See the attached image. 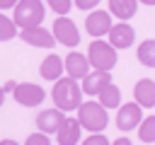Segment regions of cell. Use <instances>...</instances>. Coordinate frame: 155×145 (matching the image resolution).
<instances>
[{
  "label": "cell",
  "instance_id": "cell-6",
  "mask_svg": "<svg viewBox=\"0 0 155 145\" xmlns=\"http://www.w3.org/2000/svg\"><path fill=\"white\" fill-rule=\"evenodd\" d=\"M15 102H19L22 106H39L46 97L44 87L41 85H34V82H19L15 87Z\"/></svg>",
  "mask_w": 155,
  "mask_h": 145
},
{
  "label": "cell",
  "instance_id": "cell-8",
  "mask_svg": "<svg viewBox=\"0 0 155 145\" xmlns=\"http://www.w3.org/2000/svg\"><path fill=\"white\" fill-rule=\"evenodd\" d=\"M143 106L138 102H128L124 106H119V114H116V126L119 130H133L140 121H143Z\"/></svg>",
  "mask_w": 155,
  "mask_h": 145
},
{
  "label": "cell",
  "instance_id": "cell-21",
  "mask_svg": "<svg viewBox=\"0 0 155 145\" xmlns=\"http://www.w3.org/2000/svg\"><path fill=\"white\" fill-rule=\"evenodd\" d=\"M17 34V27H15V19L0 14V41H10L12 36Z\"/></svg>",
  "mask_w": 155,
  "mask_h": 145
},
{
  "label": "cell",
  "instance_id": "cell-2",
  "mask_svg": "<svg viewBox=\"0 0 155 145\" xmlns=\"http://www.w3.org/2000/svg\"><path fill=\"white\" fill-rule=\"evenodd\" d=\"M78 121L90 133H102L107 128V123H109L107 106H102L99 102H82L80 109H78Z\"/></svg>",
  "mask_w": 155,
  "mask_h": 145
},
{
  "label": "cell",
  "instance_id": "cell-15",
  "mask_svg": "<svg viewBox=\"0 0 155 145\" xmlns=\"http://www.w3.org/2000/svg\"><path fill=\"white\" fill-rule=\"evenodd\" d=\"M133 97H136V102H138L140 106L153 109V106H155V82L148 80V77L138 80L136 87H133Z\"/></svg>",
  "mask_w": 155,
  "mask_h": 145
},
{
  "label": "cell",
  "instance_id": "cell-18",
  "mask_svg": "<svg viewBox=\"0 0 155 145\" xmlns=\"http://www.w3.org/2000/svg\"><path fill=\"white\" fill-rule=\"evenodd\" d=\"M97 97H99V104H102V106H107V109H116L119 102H121V89H119L114 82H109Z\"/></svg>",
  "mask_w": 155,
  "mask_h": 145
},
{
  "label": "cell",
  "instance_id": "cell-25",
  "mask_svg": "<svg viewBox=\"0 0 155 145\" xmlns=\"http://www.w3.org/2000/svg\"><path fill=\"white\" fill-rule=\"evenodd\" d=\"M94 5H99V0H75V7L80 10H92Z\"/></svg>",
  "mask_w": 155,
  "mask_h": 145
},
{
  "label": "cell",
  "instance_id": "cell-3",
  "mask_svg": "<svg viewBox=\"0 0 155 145\" xmlns=\"http://www.w3.org/2000/svg\"><path fill=\"white\" fill-rule=\"evenodd\" d=\"M46 10H44V2L41 0H19L15 5V24L22 27V29H29V27H39L41 19H44Z\"/></svg>",
  "mask_w": 155,
  "mask_h": 145
},
{
  "label": "cell",
  "instance_id": "cell-23",
  "mask_svg": "<svg viewBox=\"0 0 155 145\" xmlns=\"http://www.w3.org/2000/svg\"><path fill=\"white\" fill-rule=\"evenodd\" d=\"M24 145H51V140H48V133H41L39 130V133H31Z\"/></svg>",
  "mask_w": 155,
  "mask_h": 145
},
{
  "label": "cell",
  "instance_id": "cell-16",
  "mask_svg": "<svg viewBox=\"0 0 155 145\" xmlns=\"http://www.w3.org/2000/svg\"><path fill=\"white\" fill-rule=\"evenodd\" d=\"M63 70H65V60H61L56 53L46 56V58L41 60V68H39V72H41L44 80H61Z\"/></svg>",
  "mask_w": 155,
  "mask_h": 145
},
{
  "label": "cell",
  "instance_id": "cell-5",
  "mask_svg": "<svg viewBox=\"0 0 155 145\" xmlns=\"http://www.w3.org/2000/svg\"><path fill=\"white\" fill-rule=\"evenodd\" d=\"M51 31H53L56 41L63 44V46H68V48H73V46L80 44V31H78V27H75V22L68 19L65 14L53 22V29H51Z\"/></svg>",
  "mask_w": 155,
  "mask_h": 145
},
{
  "label": "cell",
  "instance_id": "cell-7",
  "mask_svg": "<svg viewBox=\"0 0 155 145\" xmlns=\"http://www.w3.org/2000/svg\"><path fill=\"white\" fill-rule=\"evenodd\" d=\"M111 27H114V24H111V12H104V10H94V12H90L87 19H85V29H87V34L94 36V39L109 34Z\"/></svg>",
  "mask_w": 155,
  "mask_h": 145
},
{
  "label": "cell",
  "instance_id": "cell-22",
  "mask_svg": "<svg viewBox=\"0 0 155 145\" xmlns=\"http://www.w3.org/2000/svg\"><path fill=\"white\" fill-rule=\"evenodd\" d=\"M48 5H51V10L56 12V14H68V10L73 7V0H46Z\"/></svg>",
  "mask_w": 155,
  "mask_h": 145
},
{
  "label": "cell",
  "instance_id": "cell-14",
  "mask_svg": "<svg viewBox=\"0 0 155 145\" xmlns=\"http://www.w3.org/2000/svg\"><path fill=\"white\" fill-rule=\"evenodd\" d=\"M136 39V31L131 24H114L111 31H109V44L114 48H128Z\"/></svg>",
  "mask_w": 155,
  "mask_h": 145
},
{
  "label": "cell",
  "instance_id": "cell-31",
  "mask_svg": "<svg viewBox=\"0 0 155 145\" xmlns=\"http://www.w3.org/2000/svg\"><path fill=\"white\" fill-rule=\"evenodd\" d=\"M148 145H153V143H148Z\"/></svg>",
  "mask_w": 155,
  "mask_h": 145
},
{
  "label": "cell",
  "instance_id": "cell-13",
  "mask_svg": "<svg viewBox=\"0 0 155 145\" xmlns=\"http://www.w3.org/2000/svg\"><path fill=\"white\" fill-rule=\"evenodd\" d=\"M109 82H111V75H109L107 70H94V72H90V75L82 80V92L90 94V97H97Z\"/></svg>",
  "mask_w": 155,
  "mask_h": 145
},
{
  "label": "cell",
  "instance_id": "cell-17",
  "mask_svg": "<svg viewBox=\"0 0 155 145\" xmlns=\"http://www.w3.org/2000/svg\"><path fill=\"white\" fill-rule=\"evenodd\" d=\"M138 10V0H109V12L119 19H131Z\"/></svg>",
  "mask_w": 155,
  "mask_h": 145
},
{
  "label": "cell",
  "instance_id": "cell-24",
  "mask_svg": "<svg viewBox=\"0 0 155 145\" xmlns=\"http://www.w3.org/2000/svg\"><path fill=\"white\" fill-rule=\"evenodd\" d=\"M82 145H109V140H107L102 133H92L90 138H85V140H82Z\"/></svg>",
  "mask_w": 155,
  "mask_h": 145
},
{
  "label": "cell",
  "instance_id": "cell-30",
  "mask_svg": "<svg viewBox=\"0 0 155 145\" xmlns=\"http://www.w3.org/2000/svg\"><path fill=\"white\" fill-rule=\"evenodd\" d=\"M143 5H155V0H140Z\"/></svg>",
  "mask_w": 155,
  "mask_h": 145
},
{
  "label": "cell",
  "instance_id": "cell-27",
  "mask_svg": "<svg viewBox=\"0 0 155 145\" xmlns=\"http://www.w3.org/2000/svg\"><path fill=\"white\" fill-rule=\"evenodd\" d=\"M111 145H133V143H131L128 138H119V140H114Z\"/></svg>",
  "mask_w": 155,
  "mask_h": 145
},
{
  "label": "cell",
  "instance_id": "cell-4",
  "mask_svg": "<svg viewBox=\"0 0 155 145\" xmlns=\"http://www.w3.org/2000/svg\"><path fill=\"white\" fill-rule=\"evenodd\" d=\"M87 58L92 63L94 70H111L116 65V48L109 44V41H102V39H94L90 44V51H87Z\"/></svg>",
  "mask_w": 155,
  "mask_h": 145
},
{
  "label": "cell",
  "instance_id": "cell-11",
  "mask_svg": "<svg viewBox=\"0 0 155 145\" xmlns=\"http://www.w3.org/2000/svg\"><path fill=\"white\" fill-rule=\"evenodd\" d=\"M63 111L58 109V106H53V109H44L39 116H36V126H39V130L41 133H56L58 128H61V123H63Z\"/></svg>",
  "mask_w": 155,
  "mask_h": 145
},
{
  "label": "cell",
  "instance_id": "cell-28",
  "mask_svg": "<svg viewBox=\"0 0 155 145\" xmlns=\"http://www.w3.org/2000/svg\"><path fill=\"white\" fill-rule=\"evenodd\" d=\"M2 102H5V87H0V106H2Z\"/></svg>",
  "mask_w": 155,
  "mask_h": 145
},
{
  "label": "cell",
  "instance_id": "cell-1",
  "mask_svg": "<svg viewBox=\"0 0 155 145\" xmlns=\"http://www.w3.org/2000/svg\"><path fill=\"white\" fill-rule=\"evenodd\" d=\"M51 97L61 111H73V109H80V104H82V87L78 85L75 77L68 75V77L56 80Z\"/></svg>",
  "mask_w": 155,
  "mask_h": 145
},
{
  "label": "cell",
  "instance_id": "cell-26",
  "mask_svg": "<svg viewBox=\"0 0 155 145\" xmlns=\"http://www.w3.org/2000/svg\"><path fill=\"white\" fill-rule=\"evenodd\" d=\"M19 0H0V10H7V7H15Z\"/></svg>",
  "mask_w": 155,
  "mask_h": 145
},
{
  "label": "cell",
  "instance_id": "cell-12",
  "mask_svg": "<svg viewBox=\"0 0 155 145\" xmlns=\"http://www.w3.org/2000/svg\"><path fill=\"white\" fill-rule=\"evenodd\" d=\"M80 121L78 118H63V123H61V128L56 130V138H58V145H75L78 140H80Z\"/></svg>",
  "mask_w": 155,
  "mask_h": 145
},
{
  "label": "cell",
  "instance_id": "cell-9",
  "mask_svg": "<svg viewBox=\"0 0 155 145\" xmlns=\"http://www.w3.org/2000/svg\"><path fill=\"white\" fill-rule=\"evenodd\" d=\"M22 41L29 44V46H41V48H51L56 44V36L53 31L44 29V27H29V29H22Z\"/></svg>",
  "mask_w": 155,
  "mask_h": 145
},
{
  "label": "cell",
  "instance_id": "cell-20",
  "mask_svg": "<svg viewBox=\"0 0 155 145\" xmlns=\"http://www.w3.org/2000/svg\"><path fill=\"white\" fill-rule=\"evenodd\" d=\"M138 135L143 143H155V116H148L138 126Z\"/></svg>",
  "mask_w": 155,
  "mask_h": 145
},
{
  "label": "cell",
  "instance_id": "cell-19",
  "mask_svg": "<svg viewBox=\"0 0 155 145\" xmlns=\"http://www.w3.org/2000/svg\"><path fill=\"white\" fill-rule=\"evenodd\" d=\"M138 60L148 68H155V39H148L138 46Z\"/></svg>",
  "mask_w": 155,
  "mask_h": 145
},
{
  "label": "cell",
  "instance_id": "cell-29",
  "mask_svg": "<svg viewBox=\"0 0 155 145\" xmlns=\"http://www.w3.org/2000/svg\"><path fill=\"white\" fill-rule=\"evenodd\" d=\"M0 145H17L15 140H0Z\"/></svg>",
  "mask_w": 155,
  "mask_h": 145
},
{
  "label": "cell",
  "instance_id": "cell-10",
  "mask_svg": "<svg viewBox=\"0 0 155 145\" xmlns=\"http://www.w3.org/2000/svg\"><path fill=\"white\" fill-rule=\"evenodd\" d=\"M90 68H92V63H90L87 56L75 53V51L68 53V58H65V70H68L70 77H75V80H85V77L90 75Z\"/></svg>",
  "mask_w": 155,
  "mask_h": 145
}]
</instances>
